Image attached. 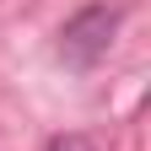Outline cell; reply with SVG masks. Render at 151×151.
Segmentation results:
<instances>
[{
    "instance_id": "cell-1",
    "label": "cell",
    "mask_w": 151,
    "mask_h": 151,
    "mask_svg": "<svg viewBox=\"0 0 151 151\" xmlns=\"http://www.w3.org/2000/svg\"><path fill=\"white\" fill-rule=\"evenodd\" d=\"M113 32H119V6H86V11H76L65 32H60V60L76 65V70H86V65H97L108 43H113Z\"/></svg>"
},
{
    "instance_id": "cell-2",
    "label": "cell",
    "mask_w": 151,
    "mask_h": 151,
    "mask_svg": "<svg viewBox=\"0 0 151 151\" xmlns=\"http://www.w3.org/2000/svg\"><path fill=\"white\" fill-rule=\"evenodd\" d=\"M49 151H92V146H86L81 135H54V140H49Z\"/></svg>"
}]
</instances>
